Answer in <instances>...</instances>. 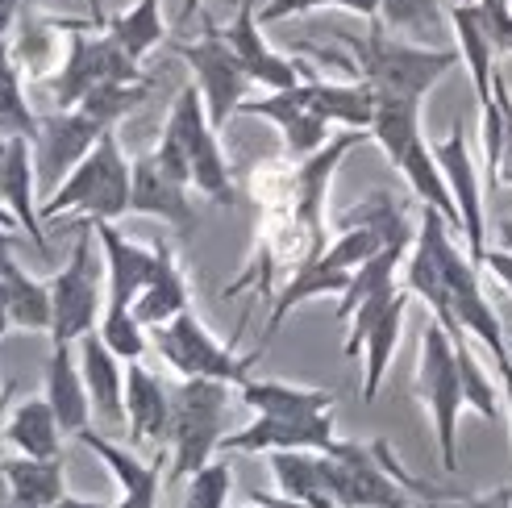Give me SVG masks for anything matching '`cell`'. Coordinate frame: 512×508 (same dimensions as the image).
Instances as JSON below:
<instances>
[{
	"mask_svg": "<svg viewBox=\"0 0 512 508\" xmlns=\"http://www.w3.org/2000/svg\"><path fill=\"white\" fill-rule=\"evenodd\" d=\"M0 442H5V438H0Z\"/></svg>",
	"mask_w": 512,
	"mask_h": 508,
	"instance_id": "obj_58",
	"label": "cell"
},
{
	"mask_svg": "<svg viewBox=\"0 0 512 508\" xmlns=\"http://www.w3.org/2000/svg\"><path fill=\"white\" fill-rule=\"evenodd\" d=\"M80 442L96 454L100 463L109 467V475L121 484V492H159V475H163L167 450H163L159 463H142L138 454H134V446H117V442H109L105 434H96V429H84Z\"/></svg>",
	"mask_w": 512,
	"mask_h": 508,
	"instance_id": "obj_31",
	"label": "cell"
},
{
	"mask_svg": "<svg viewBox=\"0 0 512 508\" xmlns=\"http://www.w3.org/2000/svg\"><path fill=\"white\" fill-rule=\"evenodd\" d=\"M508 5H512V0H508Z\"/></svg>",
	"mask_w": 512,
	"mask_h": 508,
	"instance_id": "obj_57",
	"label": "cell"
},
{
	"mask_svg": "<svg viewBox=\"0 0 512 508\" xmlns=\"http://www.w3.org/2000/svg\"><path fill=\"white\" fill-rule=\"evenodd\" d=\"M117 508H159V492H121Z\"/></svg>",
	"mask_w": 512,
	"mask_h": 508,
	"instance_id": "obj_45",
	"label": "cell"
},
{
	"mask_svg": "<svg viewBox=\"0 0 512 508\" xmlns=\"http://www.w3.org/2000/svg\"><path fill=\"white\" fill-rule=\"evenodd\" d=\"M96 334H100V342H105L121 363H142V354H146V346H150V342H146L150 329L134 317V309H109V304H105Z\"/></svg>",
	"mask_w": 512,
	"mask_h": 508,
	"instance_id": "obj_38",
	"label": "cell"
},
{
	"mask_svg": "<svg viewBox=\"0 0 512 508\" xmlns=\"http://www.w3.org/2000/svg\"><path fill=\"white\" fill-rule=\"evenodd\" d=\"M508 342H512V325H508Z\"/></svg>",
	"mask_w": 512,
	"mask_h": 508,
	"instance_id": "obj_55",
	"label": "cell"
},
{
	"mask_svg": "<svg viewBox=\"0 0 512 508\" xmlns=\"http://www.w3.org/2000/svg\"><path fill=\"white\" fill-rule=\"evenodd\" d=\"M300 96L309 100V109H317L329 125L342 130H371L375 121V92L367 80H309L300 84Z\"/></svg>",
	"mask_w": 512,
	"mask_h": 508,
	"instance_id": "obj_23",
	"label": "cell"
},
{
	"mask_svg": "<svg viewBox=\"0 0 512 508\" xmlns=\"http://www.w3.org/2000/svg\"><path fill=\"white\" fill-rule=\"evenodd\" d=\"M171 46H175V55L192 67V84L204 96L213 130H225L229 117L242 109V100L254 84L242 67V59L234 55V46L217 34V25H209L204 38H196V42H171Z\"/></svg>",
	"mask_w": 512,
	"mask_h": 508,
	"instance_id": "obj_8",
	"label": "cell"
},
{
	"mask_svg": "<svg viewBox=\"0 0 512 508\" xmlns=\"http://www.w3.org/2000/svg\"><path fill=\"white\" fill-rule=\"evenodd\" d=\"M55 508H117L109 500H92V496H63Z\"/></svg>",
	"mask_w": 512,
	"mask_h": 508,
	"instance_id": "obj_47",
	"label": "cell"
},
{
	"mask_svg": "<svg viewBox=\"0 0 512 508\" xmlns=\"http://www.w3.org/2000/svg\"><path fill=\"white\" fill-rule=\"evenodd\" d=\"M0 438L13 446V454H30V459H63V425L55 409L46 404V396H25L21 404L5 413Z\"/></svg>",
	"mask_w": 512,
	"mask_h": 508,
	"instance_id": "obj_21",
	"label": "cell"
},
{
	"mask_svg": "<svg viewBox=\"0 0 512 508\" xmlns=\"http://www.w3.org/2000/svg\"><path fill=\"white\" fill-rule=\"evenodd\" d=\"M454 354H458V375H463V400L467 409L479 413L483 421H496L500 417V392H496V379L488 375V367L479 363V354L471 346V338H454Z\"/></svg>",
	"mask_w": 512,
	"mask_h": 508,
	"instance_id": "obj_36",
	"label": "cell"
},
{
	"mask_svg": "<svg viewBox=\"0 0 512 508\" xmlns=\"http://www.w3.org/2000/svg\"><path fill=\"white\" fill-rule=\"evenodd\" d=\"M500 375V388H504V409H508V429H512V363L496 371Z\"/></svg>",
	"mask_w": 512,
	"mask_h": 508,
	"instance_id": "obj_48",
	"label": "cell"
},
{
	"mask_svg": "<svg viewBox=\"0 0 512 508\" xmlns=\"http://www.w3.org/2000/svg\"><path fill=\"white\" fill-rule=\"evenodd\" d=\"M354 55L358 80H367L375 100H421L438 88L442 75H450L463 55L458 46H421L388 34L379 21H371V30L363 38H342Z\"/></svg>",
	"mask_w": 512,
	"mask_h": 508,
	"instance_id": "obj_2",
	"label": "cell"
},
{
	"mask_svg": "<svg viewBox=\"0 0 512 508\" xmlns=\"http://www.w3.org/2000/svg\"><path fill=\"white\" fill-rule=\"evenodd\" d=\"M408 296L404 288L392 296V304L379 313V321L367 329V342H363V400L371 404L379 396V384L388 375L392 359H396V346H400V334H404V313H408Z\"/></svg>",
	"mask_w": 512,
	"mask_h": 508,
	"instance_id": "obj_28",
	"label": "cell"
},
{
	"mask_svg": "<svg viewBox=\"0 0 512 508\" xmlns=\"http://www.w3.org/2000/svg\"><path fill=\"white\" fill-rule=\"evenodd\" d=\"M475 9L496 46V55H512V5L508 0H475Z\"/></svg>",
	"mask_w": 512,
	"mask_h": 508,
	"instance_id": "obj_41",
	"label": "cell"
},
{
	"mask_svg": "<svg viewBox=\"0 0 512 508\" xmlns=\"http://www.w3.org/2000/svg\"><path fill=\"white\" fill-rule=\"evenodd\" d=\"M458 5H475V0H458Z\"/></svg>",
	"mask_w": 512,
	"mask_h": 508,
	"instance_id": "obj_54",
	"label": "cell"
},
{
	"mask_svg": "<svg viewBox=\"0 0 512 508\" xmlns=\"http://www.w3.org/2000/svg\"><path fill=\"white\" fill-rule=\"evenodd\" d=\"M433 155H438V167L446 175V188L454 196L458 221H463V242L467 254L483 267V254H488V221H483V192H479V163L471 155L467 142V125L458 121L446 142H433Z\"/></svg>",
	"mask_w": 512,
	"mask_h": 508,
	"instance_id": "obj_10",
	"label": "cell"
},
{
	"mask_svg": "<svg viewBox=\"0 0 512 508\" xmlns=\"http://www.w3.org/2000/svg\"><path fill=\"white\" fill-rule=\"evenodd\" d=\"M109 130L100 121H92L84 109H50L38 121V138H34V163H38V184L46 188V196L55 192L71 167H80L92 146L105 138Z\"/></svg>",
	"mask_w": 512,
	"mask_h": 508,
	"instance_id": "obj_9",
	"label": "cell"
},
{
	"mask_svg": "<svg viewBox=\"0 0 512 508\" xmlns=\"http://www.w3.org/2000/svg\"><path fill=\"white\" fill-rule=\"evenodd\" d=\"M171 388L146 363H125V425H130V446L155 442L167 450L171 434Z\"/></svg>",
	"mask_w": 512,
	"mask_h": 508,
	"instance_id": "obj_15",
	"label": "cell"
},
{
	"mask_svg": "<svg viewBox=\"0 0 512 508\" xmlns=\"http://www.w3.org/2000/svg\"><path fill=\"white\" fill-rule=\"evenodd\" d=\"M508 508H512V504H508Z\"/></svg>",
	"mask_w": 512,
	"mask_h": 508,
	"instance_id": "obj_59",
	"label": "cell"
},
{
	"mask_svg": "<svg viewBox=\"0 0 512 508\" xmlns=\"http://www.w3.org/2000/svg\"><path fill=\"white\" fill-rule=\"evenodd\" d=\"M5 413H9V409H5V392H0V425H5Z\"/></svg>",
	"mask_w": 512,
	"mask_h": 508,
	"instance_id": "obj_53",
	"label": "cell"
},
{
	"mask_svg": "<svg viewBox=\"0 0 512 508\" xmlns=\"http://www.w3.org/2000/svg\"><path fill=\"white\" fill-rule=\"evenodd\" d=\"M21 9H25V0H0V67L13 63V30H17V21H21Z\"/></svg>",
	"mask_w": 512,
	"mask_h": 508,
	"instance_id": "obj_43",
	"label": "cell"
},
{
	"mask_svg": "<svg viewBox=\"0 0 512 508\" xmlns=\"http://www.w3.org/2000/svg\"><path fill=\"white\" fill-rule=\"evenodd\" d=\"M17 242V234H9V230H0V250H9Z\"/></svg>",
	"mask_w": 512,
	"mask_h": 508,
	"instance_id": "obj_51",
	"label": "cell"
},
{
	"mask_svg": "<svg viewBox=\"0 0 512 508\" xmlns=\"http://www.w3.org/2000/svg\"><path fill=\"white\" fill-rule=\"evenodd\" d=\"M217 134L221 130H213L200 88L188 84L175 96V105L167 113V125H163L159 146H155V159L163 163V171L175 184L204 192L221 209H234L238 188H234V175H229V163H225V150H221Z\"/></svg>",
	"mask_w": 512,
	"mask_h": 508,
	"instance_id": "obj_1",
	"label": "cell"
},
{
	"mask_svg": "<svg viewBox=\"0 0 512 508\" xmlns=\"http://www.w3.org/2000/svg\"><path fill=\"white\" fill-rule=\"evenodd\" d=\"M379 25L421 46H446V38H454L442 0H379Z\"/></svg>",
	"mask_w": 512,
	"mask_h": 508,
	"instance_id": "obj_27",
	"label": "cell"
},
{
	"mask_svg": "<svg viewBox=\"0 0 512 508\" xmlns=\"http://www.w3.org/2000/svg\"><path fill=\"white\" fill-rule=\"evenodd\" d=\"M242 508H246V504H242ZM250 508H259V504H250Z\"/></svg>",
	"mask_w": 512,
	"mask_h": 508,
	"instance_id": "obj_56",
	"label": "cell"
},
{
	"mask_svg": "<svg viewBox=\"0 0 512 508\" xmlns=\"http://www.w3.org/2000/svg\"><path fill=\"white\" fill-rule=\"evenodd\" d=\"M196 9H200V0H184V9H179V21H188Z\"/></svg>",
	"mask_w": 512,
	"mask_h": 508,
	"instance_id": "obj_50",
	"label": "cell"
},
{
	"mask_svg": "<svg viewBox=\"0 0 512 508\" xmlns=\"http://www.w3.org/2000/svg\"><path fill=\"white\" fill-rule=\"evenodd\" d=\"M105 34L130 55L134 63H142L150 50L167 38V21H163V0H134L125 13L105 17Z\"/></svg>",
	"mask_w": 512,
	"mask_h": 508,
	"instance_id": "obj_30",
	"label": "cell"
},
{
	"mask_svg": "<svg viewBox=\"0 0 512 508\" xmlns=\"http://www.w3.org/2000/svg\"><path fill=\"white\" fill-rule=\"evenodd\" d=\"M408 250H413V246H400V242L396 246H383L375 259H367L363 267H354V279H350L346 296H338V321H346L367 296H375L383 288H400V271H404Z\"/></svg>",
	"mask_w": 512,
	"mask_h": 508,
	"instance_id": "obj_32",
	"label": "cell"
},
{
	"mask_svg": "<svg viewBox=\"0 0 512 508\" xmlns=\"http://www.w3.org/2000/svg\"><path fill=\"white\" fill-rule=\"evenodd\" d=\"M496 242H500L504 250H512V217H504V221L496 225Z\"/></svg>",
	"mask_w": 512,
	"mask_h": 508,
	"instance_id": "obj_49",
	"label": "cell"
},
{
	"mask_svg": "<svg viewBox=\"0 0 512 508\" xmlns=\"http://www.w3.org/2000/svg\"><path fill=\"white\" fill-rule=\"evenodd\" d=\"M417 396L433 421V438H438V459L446 475L458 467V417H463V375H458L454 338L438 321L425 325L421 338V363H417Z\"/></svg>",
	"mask_w": 512,
	"mask_h": 508,
	"instance_id": "obj_6",
	"label": "cell"
},
{
	"mask_svg": "<svg viewBox=\"0 0 512 508\" xmlns=\"http://www.w3.org/2000/svg\"><path fill=\"white\" fill-rule=\"evenodd\" d=\"M171 434H167V467L171 479H192L225 438V417H229V384L217 379H179L171 388Z\"/></svg>",
	"mask_w": 512,
	"mask_h": 508,
	"instance_id": "obj_4",
	"label": "cell"
},
{
	"mask_svg": "<svg viewBox=\"0 0 512 508\" xmlns=\"http://www.w3.org/2000/svg\"><path fill=\"white\" fill-rule=\"evenodd\" d=\"M229 488H234V471L229 463L213 459L188 479L184 508H229Z\"/></svg>",
	"mask_w": 512,
	"mask_h": 508,
	"instance_id": "obj_39",
	"label": "cell"
},
{
	"mask_svg": "<svg viewBox=\"0 0 512 508\" xmlns=\"http://www.w3.org/2000/svg\"><path fill=\"white\" fill-rule=\"evenodd\" d=\"M483 267H488V275H492L496 284L512 296V250H504V246H488V254H483Z\"/></svg>",
	"mask_w": 512,
	"mask_h": 508,
	"instance_id": "obj_44",
	"label": "cell"
},
{
	"mask_svg": "<svg viewBox=\"0 0 512 508\" xmlns=\"http://www.w3.org/2000/svg\"><path fill=\"white\" fill-rule=\"evenodd\" d=\"M130 213L142 217H159L167 225H175L179 234L196 230V209L188 200V188L175 184L163 171V163L155 159V150L142 159H134V180H130Z\"/></svg>",
	"mask_w": 512,
	"mask_h": 508,
	"instance_id": "obj_16",
	"label": "cell"
},
{
	"mask_svg": "<svg viewBox=\"0 0 512 508\" xmlns=\"http://www.w3.org/2000/svg\"><path fill=\"white\" fill-rule=\"evenodd\" d=\"M450 25H454V46L463 55L467 71H471V84H475V96H479V109H492L496 105V92H492V80H496V46L488 38L479 21V9L475 5H454L450 9Z\"/></svg>",
	"mask_w": 512,
	"mask_h": 508,
	"instance_id": "obj_25",
	"label": "cell"
},
{
	"mask_svg": "<svg viewBox=\"0 0 512 508\" xmlns=\"http://www.w3.org/2000/svg\"><path fill=\"white\" fill-rule=\"evenodd\" d=\"M96 234L88 225V234H80V242L71 246V259L63 263V271L50 279V304H55V325H50V342L59 346H75L80 338L96 334L100 313L109 304V288H105V271L96 263Z\"/></svg>",
	"mask_w": 512,
	"mask_h": 508,
	"instance_id": "obj_7",
	"label": "cell"
},
{
	"mask_svg": "<svg viewBox=\"0 0 512 508\" xmlns=\"http://www.w3.org/2000/svg\"><path fill=\"white\" fill-rule=\"evenodd\" d=\"M350 279H354V271H329V267H321V263H304V267H296V271L288 275L284 292H279L275 304H271L267 325H263V342H259V350H254V354L263 359L267 346H271L275 334H279V325H284V321L300 309V304L321 300V296H346Z\"/></svg>",
	"mask_w": 512,
	"mask_h": 508,
	"instance_id": "obj_22",
	"label": "cell"
},
{
	"mask_svg": "<svg viewBox=\"0 0 512 508\" xmlns=\"http://www.w3.org/2000/svg\"><path fill=\"white\" fill-rule=\"evenodd\" d=\"M96 246L105 254V288L109 309H134V300L146 292V284L159 271V246L134 242L117 230V221H92Z\"/></svg>",
	"mask_w": 512,
	"mask_h": 508,
	"instance_id": "obj_13",
	"label": "cell"
},
{
	"mask_svg": "<svg viewBox=\"0 0 512 508\" xmlns=\"http://www.w3.org/2000/svg\"><path fill=\"white\" fill-rule=\"evenodd\" d=\"M0 279L9 288V304H13V329L21 334H50L55 325V304H50V284H42L38 275H30L21 263L13 246L0 250Z\"/></svg>",
	"mask_w": 512,
	"mask_h": 508,
	"instance_id": "obj_26",
	"label": "cell"
},
{
	"mask_svg": "<svg viewBox=\"0 0 512 508\" xmlns=\"http://www.w3.org/2000/svg\"><path fill=\"white\" fill-rule=\"evenodd\" d=\"M313 9H346V13H358L367 21H379V0H267L259 9V21L275 25V21H288V17L313 13Z\"/></svg>",
	"mask_w": 512,
	"mask_h": 508,
	"instance_id": "obj_40",
	"label": "cell"
},
{
	"mask_svg": "<svg viewBox=\"0 0 512 508\" xmlns=\"http://www.w3.org/2000/svg\"><path fill=\"white\" fill-rule=\"evenodd\" d=\"M130 180H134V163L125 159V150L117 134L109 130L92 146V155L71 167L67 180L42 200V221L55 217H80V221H117L130 213Z\"/></svg>",
	"mask_w": 512,
	"mask_h": 508,
	"instance_id": "obj_3",
	"label": "cell"
},
{
	"mask_svg": "<svg viewBox=\"0 0 512 508\" xmlns=\"http://www.w3.org/2000/svg\"><path fill=\"white\" fill-rule=\"evenodd\" d=\"M150 88H155V80H150V75H146V80H130V84L109 80V84H96L75 109H84L92 121H100L105 130H113L117 121H125V117H130V113L142 105V100L150 96Z\"/></svg>",
	"mask_w": 512,
	"mask_h": 508,
	"instance_id": "obj_35",
	"label": "cell"
},
{
	"mask_svg": "<svg viewBox=\"0 0 512 508\" xmlns=\"http://www.w3.org/2000/svg\"><path fill=\"white\" fill-rule=\"evenodd\" d=\"M55 34H59V25L55 17H30V13H21L17 21V30H13V63L21 75H46L50 67V55H55Z\"/></svg>",
	"mask_w": 512,
	"mask_h": 508,
	"instance_id": "obj_34",
	"label": "cell"
},
{
	"mask_svg": "<svg viewBox=\"0 0 512 508\" xmlns=\"http://www.w3.org/2000/svg\"><path fill=\"white\" fill-rule=\"evenodd\" d=\"M80 371H84L92 413L105 425L121 429L125 425V363L100 342V334L80 338Z\"/></svg>",
	"mask_w": 512,
	"mask_h": 508,
	"instance_id": "obj_19",
	"label": "cell"
},
{
	"mask_svg": "<svg viewBox=\"0 0 512 508\" xmlns=\"http://www.w3.org/2000/svg\"><path fill=\"white\" fill-rule=\"evenodd\" d=\"M159 246V271L155 279L146 284V292L134 300V317L146 325V329H159L167 321H175L179 313L192 309V288H188V271L179 263V254L167 238H155Z\"/></svg>",
	"mask_w": 512,
	"mask_h": 508,
	"instance_id": "obj_20",
	"label": "cell"
},
{
	"mask_svg": "<svg viewBox=\"0 0 512 508\" xmlns=\"http://www.w3.org/2000/svg\"><path fill=\"white\" fill-rule=\"evenodd\" d=\"M371 138L396 167L404 159V150L413 146V138H421V105L417 100H375Z\"/></svg>",
	"mask_w": 512,
	"mask_h": 508,
	"instance_id": "obj_33",
	"label": "cell"
},
{
	"mask_svg": "<svg viewBox=\"0 0 512 508\" xmlns=\"http://www.w3.org/2000/svg\"><path fill=\"white\" fill-rule=\"evenodd\" d=\"M38 121H42V113H34L30 100H25L17 63H5L0 67V134L34 142L38 138Z\"/></svg>",
	"mask_w": 512,
	"mask_h": 508,
	"instance_id": "obj_37",
	"label": "cell"
},
{
	"mask_svg": "<svg viewBox=\"0 0 512 508\" xmlns=\"http://www.w3.org/2000/svg\"><path fill=\"white\" fill-rule=\"evenodd\" d=\"M0 479H5L9 492L21 504H34V508H55L67 496L63 459H30V454H13V459L0 463Z\"/></svg>",
	"mask_w": 512,
	"mask_h": 508,
	"instance_id": "obj_29",
	"label": "cell"
},
{
	"mask_svg": "<svg viewBox=\"0 0 512 508\" xmlns=\"http://www.w3.org/2000/svg\"><path fill=\"white\" fill-rule=\"evenodd\" d=\"M338 446L334 413L321 417H254L250 425L221 438V454H275V450H317L329 454Z\"/></svg>",
	"mask_w": 512,
	"mask_h": 508,
	"instance_id": "obj_12",
	"label": "cell"
},
{
	"mask_svg": "<svg viewBox=\"0 0 512 508\" xmlns=\"http://www.w3.org/2000/svg\"><path fill=\"white\" fill-rule=\"evenodd\" d=\"M238 400L254 417H321L334 413V392L325 388H304L288 379H246L238 388Z\"/></svg>",
	"mask_w": 512,
	"mask_h": 508,
	"instance_id": "obj_24",
	"label": "cell"
},
{
	"mask_svg": "<svg viewBox=\"0 0 512 508\" xmlns=\"http://www.w3.org/2000/svg\"><path fill=\"white\" fill-rule=\"evenodd\" d=\"M512 504V484H504V488H496V492H483V496H471V492H463V496H433L429 504H421V508H508Z\"/></svg>",
	"mask_w": 512,
	"mask_h": 508,
	"instance_id": "obj_42",
	"label": "cell"
},
{
	"mask_svg": "<svg viewBox=\"0 0 512 508\" xmlns=\"http://www.w3.org/2000/svg\"><path fill=\"white\" fill-rule=\"evenodd\" d=\"M5 155H9V138L0 134V167H5Z\"/></svg>",
	"mask_w": 512,
	"mask_h": 508,
	"instance_id": "obj_52",
	"label": "cell"
},
{
	"mask_svg": "<svg viewBox=\"0 0 512 508\" xmlns=\"http://www.w3.org/2000/svg\"><path fill=\"white\" fill-rule=\"evenodd\" d=\"M150 342L159 346L163 363L179 379H217V384L242 388L246 379H254L250 371L259 363V354H234V346L221 342L192 309L159 329H150Z\"/></svg>",
	"mask_w": 512,
	"mask_h": 508,
	"instance_id": "obj_5",
	"label": "cell"
},
{
	"mask_svg": "<svg viewBox=\"0 0 512 508\" xmlns=\"http://www.w3.org/2000/svg\"><path fill=\"white\" fill-rule=\"evenodd\" d=\"M217 34L234 46V55L242 59L246 75L254 84H263L267 92H288L296 84L309 80V67L304 63H292L284 59L279 50L263 38V21H259V9H254V0H242L234 21L229 25H217Z\"/></svg>",
	"mask_w": 512,
	"mask_h": 508,
	"instance_id": "obj_11",
	"label": "cell"
},
{
	"mask_svg": "<svg viewBox=\"0 0 512 508\" xmlns=\"http://www.w3.org/2000/svg\"><path fill=\"white\" fill-rule=\"evenodd\" d=\"M42 396L55 409L59 425L67 438H80L84 429H92V400L84 388V371L75 359V346H59L50 342V359H46V379H42Z\"/></svg>",
	"mask_w": 512,
	"mask_h": 508,
	"instance_id": "obj_18",
	"label": "cell"
},
{
	"mask_svg": "<svg viewBox=\"0 0 512 508\" xmlns=\"http://www.w3.org/2000/svg\"><path fill=\"white\" fill-rule=\"evenodd\" d=\"M238 113H246V117H263V121H271L279 134H284V142H288V155L292 159H309V155H317V150L334 138L329 125L317 109H309V100L300 96V84L296 88H288V92H267V96H246L242 100V109Z\"/></svg>",
	"mask_w": 512,
	"mask_h": 508,
	"instance_id": "obj_14",
	"label": "cell"
},
{
	"mask_svg": "<svg viewBox=\"0 0 512 508\" xmlns=\"http://www.w3.org/2000/svg\"><path fill=\"white\" fill-rule=\"evenodd\" d=\"M13 329V304H9V288H5V279H0V338H5Z\"/></svg>",
	"mask_w": 512,
	"mask_h": 508,
	"instance_id": "obj_46",
	"label": "cell"
},
{
	"mask_svg": "<svg viewBox=\"0 0 512 508\" xmlns=\"http://www.w3.org/2000/svg\"><path fill=\"white\" fill-rule=\"evenodd\" d=\"M38 192V163H34V142L30 138H9V155L5 167H0V200L13 209L21 234L38 246L42 259H50V242L42 230V213L34 205Z\"/></svg>",
	"mask_w": 512,
	"mask_h": 508,
	"instance_id": "obj_17",
	"label": "cell"
}]
</instances>
